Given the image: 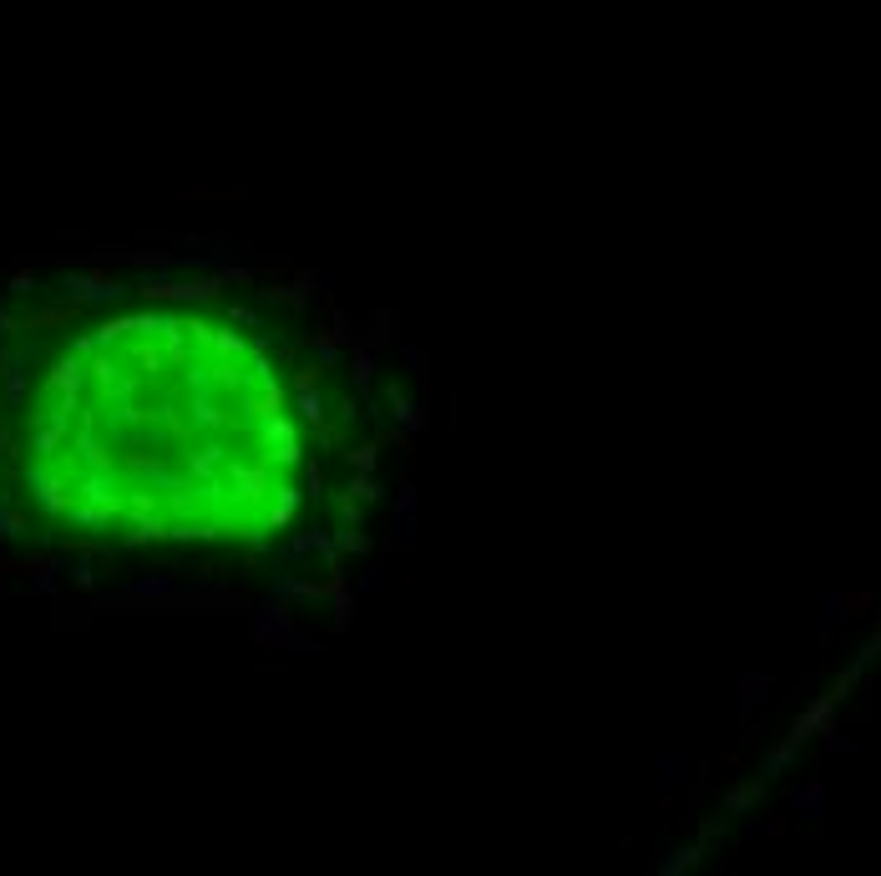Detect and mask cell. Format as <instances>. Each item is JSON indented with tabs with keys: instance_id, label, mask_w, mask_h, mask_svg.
Wrapping results in <instances>:
<instances>
[{
	"instance_id": "cell-1",
	"label": "cell",
	"mask_w": 881,
	"mask_h": 876,
	"mask_svg": "<svg viewBox=\"0 0 881 876\" xmlns=\"http://www.w3.org/2000/svg\"><path fill=\"white\" fill-rule=\"evenodd\" d=\"M0 466L41 527L92 547H264L319 487L289 360L203 304L41 340L0 401Z\"/></svg>"
}]
</instances>
